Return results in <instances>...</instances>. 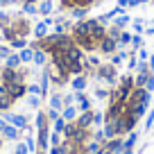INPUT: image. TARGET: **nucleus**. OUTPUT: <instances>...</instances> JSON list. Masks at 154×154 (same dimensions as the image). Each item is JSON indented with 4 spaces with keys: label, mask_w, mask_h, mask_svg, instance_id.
Wrapping results in <instances>:
<instances>
[{
    "label": "nucleus",
    "mask_w": 154,
    "mask_h": 154,
    "mask_svg": "<svg viewBox=\"0 0 154 154\" xmlns=\"http://www.w3.org/2000/svg\"><path fill=\"white\" fill-rule=\"evenodd\" d=\"M75 106H77V111H79V113H82V111H91V109H93V106H91V100L84 95V91H82V93H75Z\"/></svg>",
    "instance_id": "obj_10"
},
{
    "label": "nucleus",
    "mask_w": 154,
    "mask_h": 154,
    "mask_svg": "<svg viewBox=\"0 0 154 154\" xmlns=\"http://www.w3.org/2000/svg\"><path fill=\"white\" fill-rule=\"evenodd\" d=\"M70 104H75V93H66L63 95V106H70Z\"/></svg>",
    "instance_id": "obj_45"
},
{
    "label": "nucleus",
    "mask_w": 154,
    "mask_h": 154,
    "mask_svg": "<svg viewBox=\"0 0 154 154\" xmlns=\"http://www.w3.org/2000/svg\"><path fill=\"white\" fill-rule=\"evenodd\" d=\"M32 34H34V38H36V41L45 38V36H48V25H45L43 20H38V23L32 27Z\"/></svg>",
    "instance_id": "obj_15"
},
{
    "label": "nucleus",
    "mask_w": 154,
    "mask_h": 154,
    "mask_svg": "<svg viewBox=\"0 0 154 154\" xmlns=\"http://www.w3.org/2000/svg\"><path fill=\"white\" fill-rule=\"evenodd\" d=\"M36 129H50V120L45 116V111H38L36 113Z\"/></svg>",
    "instance_id": "obj_21"
},
{
    "label": "nucleus",
    "mask_w": 154,
    "mask_h": 154,
    "mask_svg": "<svg viewBox=\"0 0 154 154\" xmlns=\"http://www.w3.org/2000/svg\"><path fill=\"white\" fill-rule=\"evenodd\" d=\"M149 2H154V0H149Z\"/></svg>",
    "instance_id": "obj_59"
},
{
    "label": "nucleus",
    "mask_w": 154,
    "mask_h": 154,
    "mask_svg": "<svg viewBox=\"0 0 154 154\" xmlns=\"http://www.w3.org/2000/svg\"><path fill=\"white\" fill-rule=\"evenodd\" d=\"M129 54H136L140 48H143V36L140 34H131V45H129Z\"/></svg>",
    "instance_id": "obj_22"
},
{
    "label": "nucleus",
    "mask_w": 154,
    "mask_h": 154,
    "mask_svg": "<svg viewBox=\"0 0 154 154\" xmlns=\"http://www.w3.org/2000/svg\"><path fill=\"white\" fill-rule=\"evenodd\" d=\"M131 27H134V34H143V32H145L143 18H134V20H131Z\"/></svg>",
    "instance_id": "obj_31"
},
{
    "label": "nucleus",
    "mask_w": 154,
    "mask_h": 154,
    "mask_svg": "<svg viewBox=\"0 0 154 154\" xmlns=\"http://www.w3.org/2000/svg\"><path fill=\"white\" fill-rule=\"evenodd\" d=\"M5 93L11 97V100H20V97L27 95V84L25 82H14V84H5Z\"/></svg>",
    "instance_id": "obj_4"
},
{
    "label": "nucleus",
    "mask_w": 154,
    "mask_h": 154,
    "mask_svg": "<svg viewBox=\"0 0 154 154\" xmlns=\"http://www.w3.org/2000/svg\"><path fill=\"white\" fill-rule=\"evenodd\" d=\"M25 75H27V72H23V70H14V68H2V70H0V82H2V84L25 82Z\"/></svg>",
    "instance_id": "obj_3"
},
{
    "label": "nucleus",
    "mask_w": 154,
    "mask_h": 154,
    "mask_svg": "<svg viewBox=\"0 0 154 154\" xmlns=\"http://www.w3.org/2000/svg\"><path fill=\"white\" fill-rule=\"evenodd\" d=\"M25 145H27L29 152H34V154L38 152V147H36V138H34V136H27V138H25Z\"/></svg>",
    "instance_id": "obj_36"
},
{
    "label": "nucleus",
    "mask_w": 154,
    "mask_h": 154,
    "mask_svg": "<svg viewBox=\"0 0 154 154\" xmlns=\"http://www.w3.org/2000/svg\"><path fill=\"white\" fill-rule=\"evenodd\" d=\"M45 116H48V120H50V122H54L57 118H61V111H57V109H50V106H48Z\"/></svg>",
    "instance_id": "obj_38"
},
{
    "label": "nucleus",
    "mask_w": 154,
    "mask_h": 154,
    "mask_svg": "<svg viewBox=\"0 0 154 154\" xmlns=\"http://www.w3.org/2000/svg\"><path fill=\"white\" fill-rule=\"evenodd\" d=\"M38 16H43V18H45V16H50V14H52V9H54V2H52V0H41V2H38Z\"/></svg>",
    "instance_id": "obj_16"
},
{
    "label": "nucleus",
    "mask_w": 154,
    "mask_h": 154,
    "mask_svg": "<svg viewBox=\"0 0 154 154\" xmlns=\"http://www.w3.org/2000/svg\"><path fill=\"white\" fill-rule=\"evenodd\" d=\"M2 118H5V122H9V125H14L16 129H27V118L25 116H20V113H9V111H5L2 113Z\"/></svg>",
    "instance_id": "obj_5"
},
{
    "label": "nucleus",
    "mask_w": 154,
    "mask_h": 154,
    "mask_svg": "<svg viewBox=\"0 0 154 154\" xmlns=\"http://www.w3.org/2000/svg\"><path fill=\"white\" fill-rule=\"evenodd\" d=\"M68 122L63 120V118H57V120L52 122V131H57V134H63V129H66Z\"/></svg>",
    "instance_id": "obj_30"
},
{
    "label": "nucleus",
    "mask_w": 154,
    "mask_h": 154,
    "mask_svg": "<svg viewBox=\"0 0 154 154\" xmlns=\"http://www.w3.org/2000/svg\"><path fill=\"white\" fill-rule=\"evenodd\" d=\"M14 152H16V154H29V149H27V145H25V140H23V143H20V140H16Z\"/></svg>",
    "instance_id": "obj_40"
},
{
    "label": "nucleus",
    "mask_w": 154,
    "mask_h": 154,
    "mask_svg": "<svg viewBox=\"0 0 154 154\" xmlns=\"http://www.w3.org/2000/svg\"><path fill=\"white\" fill-rule=\"evenodd\" d=\"M145 34H147V36H154V27H145Z\"/></svg>",
    "instance_id": "obj_52"
},
{
    "label": "nucleus",
    "mask_w": 154,
    "mask_h": 154,
    "mask_svg": "<svg viewBox=\"0 0 154 154\" xmlns=\"http://www.w3.org/2000/svg\"><path fill=\"white\" fill-rule=\"evenodd\" d=\"M23 2H29V5H34V2H38V0H23Z\"/></svg>",
    "instance_id": "obj_55"
},
{
    "label": "nucleus",
    "mask_w": 154,
    "mask_h": 154,
    "mask_svg": "<svg viewBox=\"0 0 154 154\" xmlns=\"http://www.w3.org/2000/svg\"><path fill=\"white\" fill-rule=\"evenodd\" d=\"M0 134H2V138H7V140H18L20 129H16L14 125H9V122H7V125H5V129L0 131Z\"/></svg>",
    "instance_id": "obj_14"
},
{
    "label": "nucleus",
    "mask_w": 154,
    "mask_h": 154,
    "mask_svg": "<svg viewBox=\"0 0 154 154\" xmlns=\"http://www.w3.org/2000/svg\"><path fill=\"white\" fill-rule=\"evenodd\" d=\"M127 57H129V52H125V50H120V52H113V54H111V66H120V63L122 61H125V59Z\"/></svg>",
    "instance_id": "obj_26"
},
{
    "label": "nucleus",
    "mask_w": 154,
    "mask_h": 154,
    "mask_svg": "<svg viewBox=\"0 0 154 154\" xmlns=\"http://www.w3.org/2000/svg\"><path fill=\"white\" fill-rule=\"evenodd\" d=\"M27 45H29V41L25 36H16L14 41H9V48L11 50H23V48H27Z\"/></svg>",
    "instance_id": "obj_23"
},
{
    "label": "nucleus",
    "mask_w": 154,
    "mask_h": 154,
    "mask_svg": "<svg viewBox=\"0 0 154 154\" xmlns=\"http://www.w3.org/2000/svg\"><path fill=\"white\" fill-rule=\"evenodd\" d=\"M88 9H91V7H72V9H70V16H72L75 20H84V18L88 16Z\"/></svg>",
    "instance_id": "obj_18"
},
{
    "label": "nucleus",
    "mask_w": 154,
    "mask_h": 154,
    "mask_svg": "<svg viewBox=\"0 0 154 154\" xmlns=\"http://www.w3.org/2000/svg\"><path fill=\"white\" fill-rule=\"evenodd\" d=\"M7 25H11V16L5 14V11H0V29L7 27Z\"/></svg>",
    "instance_id": "obj_41"
},
{
    "label": "nucleus",
    "mask_w": 154,
    "mask_h": 154,
    "mask_svg": "<svg viewBox=\"0 0 154 154\" xmlns=\"http://www.w3.org/2000/svg\"><path fill=\"white\" fill-rule=\"evenodd\" d=\"M136 54H138V61H147V59H149V52H147L145 48H140Z\"/></svg>",
    "instance_id": "obj_47"
},
{
    "label": "nucleus",
    "mask_w": 154,
    "mask_h": 154,
    "mask_svg": "<svg viewBox=\"0 0 154 154\" xmlns=\"http://www.w3.org/2000/svg\"><path fill=\"white\" fill-rule=\"evenodd\" d=\"M63 140H61V134H57V131H50V147H59Z\"/></svg>",
    "instance_id": "obj_34"
},
{
    "label": "nucleus",
    "mask_w": 154,
    "mask_h": 154,
    "mask_svg": "<svg viewBox=\"0 0 154 154\" xmlns=\"http://www.w3.org/2000/svg\"><path fill=\"white\" fill-rule=\"evenodd\" d=\"M131 20H134V18H131L129 14H120V16H116V18H113V25L122 29V27H127V25H129Z\"/></svg>",
    "instance_id": "obj_24"
},
{
    "label": "nucleus",
    "mask_w": 154,
    "mask_h": 154,
    "mask_svg": "<svg viewBox=\"0 0 154 154\" xmlns=\"http://www.w3.org/2000/svg\"><path fill=\"white\" fill-rule=\"evenodd\" d=\"M36 147L41 152L50 149V129H36Z\"/></svg>",
    "instance_id": "obj_9"
},
{
    "label": "nucleus",
    "mask_w": 154,
    "mask_h": 154,
    "mask_svg": "<svg viewBox=\"0 0 154 154\" xmlns=\"http://www.w3.org/2000/svg\"><path fill=\"white\" fill-rule=\"evenodd\" d=\"M27 106L38 109V106H41V97H38V95H27Z\"/></svg>",
    "instance_id": "obj_37"
},
{
    "label": "nucleus",
    "mask_w": 154,
    "mask_h": 154,
    "mask_svg": "<svg viewBox=\"0 0 154 154\" xmlns=\"http://www.w3.org/2000/svg\"><path fill=\"white\" fill-rule=\"evenodd\" d=\"M5 125H7V122H5V118H0V131L5 129Z\"/></svg>",
    "instance_id": "obj_54"
},
{
    "label": "nucleus",
    "mask_w": 154,
    "mask_h": 154,
    "mask_svg": "<svg viewBox=\"0 0 154 154\" xmlns=\"http://www.w3.org/2000/svg\"><path fill=\"white\" fill-rule=\"evenodd\" d=\"M11 52H14V50L9 48V43H0V59H2V61H5Z\"/></svg>",
    "instance_id": "obj_35"
},
{
    "label": "nucleus",
    "mask_w": 154,
    "mask_h": 154,
    "mask_svg": "<svg viewBox=\"0 0 154 154\" xmlns=\"http://www.w3.org/2000/svg\"><path fill=\"white\" fill-rule=\"evenodd\" d=\"M11 104H14V100H11L7 93H2V95H0V113L9 111V109H11Z\"/></svg>",
    "instance_id": "obj_27"
},
{
    "label": "nucleus",
    "mask_w": 154,
    "mask_h": 154,
    "mask_svg": "<svg viewBox=\"0 0 154 154\" xmlns=\"http://www.w3.org/2000/svg\"><path fill=\"white\" fill-rule=\"evenodd\" d=\"M136 140H138V131H129V136H127V138H125V147H131V149H134V145H136Z\"/></svg>",
    "instance_id": "obj_29"
},
{
    "label": "nucleus",
    "mask_w": 154,
    "mask_h": 154,
    "mask_svg": "<svg viewBox=\"0 0 154 154\" xmlns=\"http://www.w3.org/2000/svg\"><path fill=\"white\" fill-rule=\"evenodd\" d=\"M104 125V113L102 111H95V116H93V129H97V127Z\"/></svg>",
    "instance_id": "obj_33"
},
{
    "label": "nucleus",
    "mask_w": 154,
    "mask_h": 154,
    "mask_svg": "<svg viewBox=\"0 0 154 154\" xmlns=\"http://www.w3.org/2000/svg\"><path fill=\"white\" fill-rule=\"evenodd\" d=\"M145 91H149V93H154V72L147 77V82H145Z\"/></svg>",
    "instance_id": "obj_46"
},
{
    "label": "nucleus",
    "mask_w": 154,
    "mask_h": 154,
    "mask_svg": "<svg viewBox=\"0 0 154 154\" xmlns=\"http://www.w3.org/2000/svg\"><path fill=\"white\" fill-rule=\"evenodd\" d=\"M36 154H48V152H41V149H38V152H36Z\"/></svg>",
    "instance_id": "obj_57"
},
{
    "label": "nucleus",
    "mask_w": 154,
    "mask_h": 154,
    "mask_svg": "<svg viewBox=\"0 0 154 154\" xmlns=\"http://www.w3.org/2000/svg\"><path fill=\"white\" fill-rule=\"evenodd\" d=\"M50 109H57V111L63 109V95L61 93H52L50 95Z\"/></svg>",
    "instance_id": "obj_19"
},
{
    "label": "nucleus",
    "mask_w": 154,
    "mask_h": 154,
    "mask_svg": "<svg viewBox=\"0 0 154 154\" xmlns=\"http://www.w3.org/2000/svg\"><path fill=\"white\" fill-rule=\"evenodd\" d=\"M18 57H20V63H29V61L34 59V50H32V48L27 45V48L18 50Z\"/></svg>",
    "instance_id": "obj_25"
},
{
    "label": "nucleus",
    "mask_w": 154,
    "mask_h": 154,
    "mask_svg": "<svg viewBox=\"0 0 154 154\" xmlns=\"http://www.w3.org/2000/svg\"><path fill=\"white\" fill-rule=\"evenodd\" d=\"M38 86H41V100L48 95V88H50V70L43 68L41 70V79H38Z\"/></svg>",
    "instance_id": "obj_11"
},
{
    "label": "nucleus",
    "mask_w": 154,
    "mask_h": 154,
    "mask_svg": "<svg viewBox=\"0 0 154 154\" xmlns=\"http://www.w3.org/2000/svg\"><path fill=\"white\" fill-rule=\"evenodd\" d=\"M152 20H154V18H152Z\"/></svg>",
    "instance_id": "obj_60"
},
{
    "label": "nucleus",
    "mask_w": 154,
    "mask_h": 154,
    "mask_svg": "<svg viewBox=\"0 0 154 154\" xmlns=\"http://www.w3.org/2000/svg\"><path fill=\"white\" fill-rule=\"evenodd\" d=\"M93 116H95V111H82V113L77 116L75 125L79 127V129H93Z\"/></svg>",
    "instance_id": "obj_6"
},
{
    "label": "nucleus",
    "mask_w": 154,
    "mask_h": 154,
    "mask_svg": "<svg viewBox=\"0 0 154 154\" xmlns=\"http://www.w3.org/2000/svg\"><path fill=\"white\" fill-rule=\"evenodd\" d=\"M143 2H149V0H140V5H143Z\"/></svg>",
    "instance_id": "obj_58"
},
{
    "label": "nucleus",
    "mask_w": 154,
    "mask_h": 154,
    "mask_svg": "<svg viewBox=\"0 0 154 154\" xmlns=\"http://www.w3.org/2000/svg\"><path fill=\"white\" fill-rule=\"evenodd\" d=\"M0 149H2V134H0Z\"/></svg>",
    "instance_id": "obj_56"
},
{
    "label": "nucleus",
    "mask_w": 154,
    "mask_h": 154,
    "mask_svg": "<svg viewBox=\"0 0 154 154\" xmlns=\"http://www.w3.org/2000/svg\"><path fill=\"white\" fill-rule=\"evenodd\" d=\"M125 45H131V34L129 32H122L120 38H118V48H125Z\"/></svg>",
    "instance_id": "obj_32"
},
{
    "label": "nucleus",
    "mask_w": 154,
    "mask_h": 154,
    "mask_svg": "<svg viewBox=\"0 0 154 154\" xmlns=\"http://www.w3.org/2000/svg\"><path fill=\"white\" fill-rule=\"evenodd\" d=\"M38 14V7L36 5H29V2H23V9H20V16H36Z\"/></svg>",
    "instance_id": "obj_28"
},
{
    "label": "nucleus",
    "mask_w": 154,
    "mask_h": 154,
    "mask_svg": "<svg viewBox=\"0 0 154 154\" xmlns=\"http://www.w3.org/2000/svg\"><path fill=\"white\" fill-rule=\"evenodd\" d=\"M20 66H23V63H20V57H18V52H11L9 57L5 59V66H2V68H14V70H18Z\"/></svg>",
    "instance_id": "obj_17"
},
{
    "label": "nucleus",
    "mask_w": 154,
    "mask_h": 154,
    "mask_svg": "<svg viewBox=\"0 0 154 154\" xmlns=\"http://www.w3.org/2000/svg\"><path fill=\"white\" fill-rule=\"evenodd\" d=\"M145 127H147V129H152V127H154V106L149 109V116L145 118Z\"/></svg>",
    "instance_id": "obj_44"
},
{
    "label": "nucleus",
    "mask_w": 154,
    "mask_h": 154,
    "mask_svg": "<svg viewBox=\"0 0 154 154\" xmlns=\"http://www.w3.org/2000/svg\"><path fill=\"white\" fill-rule=\"evenodd\" d=\"M97 50H100L102 54H113L116 50H118V41H116V38H111L109 34H106L100 43H97Z\"/></svg>",
    "instance_id": "obj_7"
},
{
    "label": "nucleus",
    "mask_w": 154,
    "mask_h": 154,
    "mask_svg": "<svg viewBox=\"0 0 154 154\" xmlns=\"http://www.w3.org/2000/svg\"><path fill=\"white\" fill-rule=\"evenodd\" d=\"M86 75H75V77H70V86H72V91L75 93H82L84 88H86Z\"/></svg>",
    "instance_id": "obj_12"
},
{
    "label": "nucleus",
    "mask_w": 154,
    "mask_h": 154,
    "mask_svg": "<svg viewBox=\"0 0 154 154\" xmlns=\"http://www.w3.org/2000/svg\"><path fill=\"white\" fill-rule=\"evenodd\" d=\"M122 147H125V138H120V136H116V138H109L104 143V149L109 154H122Z\"/></svg>",
    "instance_id": "obj_8"
},
{
    "label": "nucleus",
    "mask_w": 154,
    "mask_h": 154,
    "mask_svg": "<svg viewBox=\"0 0 154 154\" xmlns=\"http://www.w3.org/2000/svg\"><path fill=\"white\" fill-rule=\"evenodd\" d=\"M77 116H79V111H77L75 104L63 106V109H61V118H63L66 122H75V120H77Z\"/></svg>",
    "instance_id": "obj_13"
},
{
    "label": "nucleus",
    "mask_w": 154,
    "mask_h": 154,
    "mask_svg": "<svg viewBox=\"0 0 154 154\" xmlns=\"http://www.w3.org/2000/svg\"><path fill=\"white\" fill-rule=\"evenodd\" d=\"M147 63H149V70L154 72V54H149V59H147Z\"/></svg>",
    "instance_id": "obj_49"
},
{
    "label": "nucleus",
    "mask_w": 154,
    "mask_h": 154,
    "mask_svg": "<svg viewBox=\"0 0 154 154\" xmlns=\"http://www.w3.org/2000/svg\"><path fill=\"white\" fill-rule=\"evenodd\" d=\"M2 5H5V7H11V5H18V0H2Z\"/></svg>",
    "instance_id": "obj_48"
},
{
    "label": "nucleus",
    "mask_w": 154,
    "mask_h": 154,
    "mask_svg": "<svg viewBox=\"0 0 154 154\" xmlns=\"http://www.w3.org/2000/svg\"><path fill=\"white\" fill-rule=\"evenodd\" d=\"M48 154H61V152H59V147H50V149H48Z\"/></svg>",
    "instance_id": "obj_53"
},
{
    "label": "nucleus",
    "mask_w": 154,
    "mask_h": 154,
    "mask_svg": "<svg viewBox=\"0 0 154 154\" xmlns=\"http://www.w3.org/2000/svg\"><path fill=\"white\" fill-rule=\"evenodd\" d=\"M140 5V0H129V7H131V9H134V7H138Z\"/></svg>",
    "instance_id": "obj_51"
},
{
    "label": "nucleus",
    "mask_w": 154,
    "mask_h": 154,
    "mask_svg": "<svg viewBox=\"0 0 154 154\" xmlns=\"http://www.w3.org/2000/svg\"><path fill=\"white\" fill-rule=\"evenodd\" d=\"M111 91H106V88H95V97L97 100H109Z\"/></svg>",
    "instance_id": "obj_42"
},
{
    "label": "nucleus",
    "mask_w": 154,
    "mask_h": 154,
    "mask_svg": "<svg viewBox=\"0 0 154 154\" xmlns=\"http://www.w3.org/2000/svg\"><path fill=\"white\" fill-rule=\"evenodd\" d=\"M93 77H95L97 82L109 84V86H116V84H118V70H116V66H111V63L97 66L95 70H93Z\"/></svg>",
    "instance_id": "obj_1"
},
{
    "label": "nucleus",
    "mask_w": 154,
    "mask_h": 154,
    "mask_svg": "<svg viewBox=\"0 0 154 154\" xmlns=\"http://www.w3.org/2000/svg\"><path fill=\"white\" fill-rule=\"evenodd\" d=\"M118 7H122V9H125V7H129V0H118Z\"/></svg>",
    "instance_id": "obj_50"
},
{
    "label": "nucleus",
    "mask_w": 154,
    "mask_h": 154,
    "mask_svg": "<svg viewBox=\"0 0 154 154\" xmlns=\"http://www.w3.org/2000/svg\"><path fill=\"white\" fill-rule=\"evenodd\" d=\"M32 61L36 63L38 68L45 66V63H48V52H45V50H34V59H32Z\"/></svg>",
    "instance_id": "obj_20"
},
{
    "label": "nucleus",
    "mask_w": 154,
    "mask_h": 154,
    "mask_svg": "<svg viewBox=\"0 0 154 154\" xmlns=\"http://www.w3.org/2000/svg\"><path fill=\"white\" fill-rule=\"evenodd\" d=\"M127 68H129V72L138 68V57H136V54H129V59H127Z\"/></svg>",
    "instance_id": "obj_39"
},
{
    "label": "nucleus",
    "mask_w": 154,
    "mask_h": 154,
    "mask_svg": "<svg viewBox=\"0 0 154 154\" xmlns=\"http://www.w3.org/2000/svg\"><path fill=\"white\" fill-rule=\"evenodd\" d=\"M149 102H152V93L145 91V88H134L129 95V100H127V106H136V104H145L149 106Z\"/></svg>",
    "instance_id": "obj_2"
},
{
    "label": "nucleus",
    "mask_w": 154,
    "mask_h": 154,
    "mask_svg": "<svg viewBox=\"0 0 154 154\" xmlns=\"http://www.w3.org/2000/svg\"><path fill=\"white\" fill-rule=\"evenodd\" d=\"M27 93L29 95H38L41 97V86H38V84H27Z\"/></svg>",
    "instance_id": "obj_43"
}]
</instances>
